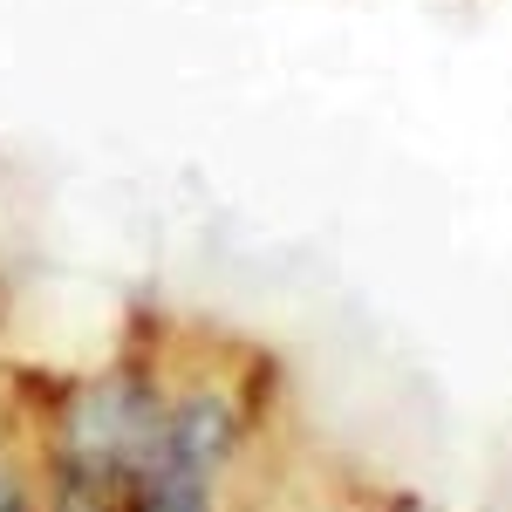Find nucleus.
<instances>
[{
  "instance_id": "obj_1",
  "label": "nucleus",
  "mask_w": 512,
  "mask_h": 512,
  "mask_svg": "<svg viewBox=\"0 0 512 512\" xmlns=\"http://www.w3.org/2000/svg\"><path fill=\"white\" fill-rule=\"evenodd\" d=\"M0 512H21V499L7 492V478H0Z\"/></svg>"
}]
</instances>
